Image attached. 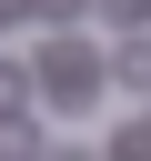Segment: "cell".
Segmentation results:
<instances>
[{
  "label": "cell",
  "mask_w": 151,
  "mask_h": 161,
  "mask_svg": "<svg viewBox=\"0 0 151 161\" xmlns=\"http://www.w3.org/2000/svg\"><path fill=\"white\" fill-rule=\"evenodd\" d=\"M30 80H40V101H50V111H91V101L111 91V60H101V50H81V40H50Z\"/></svg>",
  "instance_id": "6da1fadb"
},
{
  "label": "cell",
  "mask_w": 151,
  "mask_h": 161,
  "mask_svg": "<svg viewBox=\"0 0 151 161\" xmlns=\"http://www.w3.org/2000/svg\"><path fill=\"white\" fill-rule=\"evenodd\" d=\"M111 91H141L151 101V40H121L111 50Z\"/></svg>",
  "instance_id": "7a4b0ae2"
},
{
  "label": "cell",
  "mask_w": 151,
  "mask_h": 161,
  "mask_svg": "<svg viewBox=\"0 0 151 161\" xmlns=\"http://www.w3.org/2000/svg\"><path fill=\"white\" fill-rule=\"evenodd\" d=\"M30 91H40V80H30L20 60H0V121H20V101H30Z\"/></svg>",
  "instance_id": "3957f363"
},
{
  "label": "cell",
  "mask_w": 151,
  "mask_h": 161,
  "mask_svg": "<svg viewBox=\"0 0 151 161\" xmlns=\"http://www.w3.org/2000/svg\"><path fill=\"white\" fill-rule=\"evenodd\" d=\"M0 161H40V131L30 121H0Z\"/></svg>",
  "instance_id": "277c9868"
},
{
  "label": "cell",
  "mask_w": 151,
  "mask_h": 161,
  "mask_svg": "<svg viewBox=\"0 0 151 161\" xmlns=\"http://www.w3.org/2000/svg\"><path fill=\"white\" fill-rule=\"evenodd\" d=\"M101 161H151V121H131V131H111V151Z\"/></svg>",
  "instance_id": "5b68a950"
},
{
  "label": "cell",
  "mask_w": 151,
  "mask_h": 161,
  "mask_svg": "<svg viewBox=\"0 0 151 161\" xmlns=\"http://www.w3.org/2000/svg\"><path fill=\"white\" fill-rule=\"evenodd\" d=\"M20 10H40V20H81L91 0H20Z\"/></svg>",
  "instance_id": "8992f818"
},
{
  "label": "cell",
  "mask_w": 151,
  "mask_h": 161,
  "mask_svg": "<svg viewBox=\"0 0 151 161\" xmlns=\"http://www.w3.org/2000/svg\"><path fill=\"white\" fill-rule=\"evenodd\" d=\"M101 10H111L121 30H141V20H151V0H101Z\"/></svg>",
  "instance_id": "52a82bcc"
},
{
  "label": "cell",
  "mask_w": 151,
  "mask_h": 161,
  "mask_svg": "<svg viewBox=\"0 0 151 161\" xmlns=\"http://www.w3.org/2000/svg\"><path fill=\"white\" fill-rule=\"evenodd\" d=\"M50 161H101V151H81V141H70V151H50Z\"/></svg>",
  "instance_id": "ba28073f"
},
{
  "label": "cell",
  "mask_w": 151,
  "mask_h": 161,
  "mask_svg": "<svg viewBox=\"0 0 151 161\" xmlns=\"http://www.w3.org/2000/svg\"><path fill=\"white\" fill-rule=\"evenodd\" d=\"M10 20H20V0H0V30H10Z\"/></svg>",
  "instance_id": "9c48e42d"
}]
</instances>
